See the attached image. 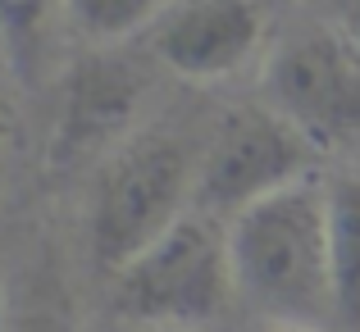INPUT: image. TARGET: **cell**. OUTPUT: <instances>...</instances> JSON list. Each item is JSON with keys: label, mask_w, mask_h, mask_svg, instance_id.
I'll list each match as a JSON object with an SVG mask.
<instances>
[{"label": "cell", "mask_w": 360, "mask_h": 332, "mask_svg": "<svg viewBox=\"0 0 360 332\" xmlns=\"http://www.w3.org/2000/svg\"><path fill=\"white\" fill-rule=\"evenodd\" d=\"M238 300L274 328H333L328 201L319 178L283 187L229 219Z\"/></svg>", "instance_id": "6da1fadb"}, {"label": "cell", "mask_w": 360, "mask_h": 332, "mask_svg": "<svg viewBox=\"0 0 360 332\" xmlns=\"http://www.w3.org/2000/svg\"><path fill=\"white\" fill-rule=\"evenodd\" d=\"M238 300L229 223L187 210L165 237L115 273V314L123 324L205 328Z\"/></svg>", "instance_id": "7a4b0ae2"}, {"label": "cell", "mask_w": 360, "mask_h": 332, "mask_svg": "<svg viewBox=\"0 0 360 332\" xmlns=\"http://www.w3.org/2000/svg\"><path fill=\"white\" fill-rule=\"evenodd\" d=\"M196 196V164L187 146L169 132L123 141L101 168L96 196H91V260L101 273H115L132 264L155 237L192 210Z\"/></svg>", "instance_id": "3957f363"}, {"label": "cell", "mask_w": 360, "mask_h": 332, "mask_svg": "<svg viewBox=\"0 0 360 332\" xmlns=\"http://www.w3.org/2000/svg\"><path fill=\"white\" fill-rule=\"evenodd\" d=\"M315 164L319 146L292 119H283L274 105H242L214 128L210 146L196 159L192 205L229 223L246 205L315 178Z\"/></svg>", "instance_id": "277c9868"}, {"label": "cell", "mask_w": 360, "mask_h": 332, "mask_svg": "<svg viewBox=\"0 0 360 332\" xmlns=\"http://www.w3.org/2000/svg\"><path fill=\"white\" fill-rule=\"evenodd\" d=\"M264 105L292 119L319 150L360 141V41L347 27H301L264 60Z\"/></svg>", "instance_id": "5b68a950"}, {"label": "cell", "mask_w": 360, "mask_h": 332, "mask_svg": "<svg viewBox=\"0 0 360 332\" xmlns=\"http://www.w3.org/2000/svg\"><path fill=\"white\" fill-rule=\"evenodd\" d=\"M141 100H146V78L132 60L110 51L82 55L64 73L46 164L55 173H73L91 159H110L128 137Z\"/></svg>", "instance_id": "8992f818"}, {"label": "cell", "mask_w": 360, "mask_h": 332, "mask_svg": "<svg viewBox=\"0 0 360 332\" xmlns=\"http://www.w3.org/2000/svg\"><path fill=\"white\" fill-rule=\"evenodd\" d=\"M260 0H178L150 27V51L169 73L187 82H219L260 55Z\"/></svg>", "instance_id": "52a82bcc"}, {"label": "cell", "mask_w": 360, "mask_h": 332, "mask_svg": "<svg viewBox=\"0 0 360 332\" xmlns=\"http://www.w3.org/2000/svg\"><path fill=\"white\" fill-rule=\"evenodd\" d=\"M324 201L338 328L360 332V168H342V173L324 178Z\"/></svg>", "instance_id": "ba28073f"}, {"label": "cell", "mask_w": 360, "mask_h": 332, "mask_svg": "<svg viewBox=\"0 0 360 332\" xmlns=\"http://www.w3.org/2000/svg\"><path fill=\"white\" fill-rule=\"evenodd\" d=\"M60 9L64 0H0V51L23 87H37L46 78Z\"/></svg>", "instance_id": "9c48e42d"}, {"label": "cell", "mask_w": 360, "mask_h": 332, "mask_svg": "<svg viewBox=\"0 0 360 332\" xmlns=\"http://www.w3.org/2000/svg\"><path fill=\"white\" fill-rule=\"evenodd\" d=\"M174 0H64V18L91 46H119L141 27H155Z\"/></svg>", "instance_id": "30bf717a"}, {"label": "cell", "mask_w": 360, "mask_h": 332, "mask_svg": "<svg viewBox=\"0 0 360 332\" xmlns=\"http://www.w3.org/2000/svg\"><path fill=\"white\" fill-rule=\"evenodd\" d=\"M5 332H78L73 305L51 278H32L5 314Z\"/></svg>", "instance_id": "8fae6325"}, {"label": "cell", "mask_w": 360, "mask_h": 332, "mask_svg": "<svg viewBox=\"0 0 360 332\" xmlns=\"http://www.w3.org/2000/svg\"><path fill=\"white\" fill-rule=\"evenodd\" d=\"M9 164H14V114H9L5 96H0V192L9 182Z\"/></svg>", "instance_id": "7c38bea8"}, {"label": "cell", "mask_w": 360, "mask_h": 332, "mask_svg": "<svg viewBox=\"0 0 360 332\" xmlns=\"http://www.w3.org/2000/svg\"><path fill=\"white\" fill-rule=\"evenodd\" d=\"M119 332H201V328H165V324H128Z\"/></svg>", "instance_id": "4fadbf2b"}, {"label": "cell", "mask_w": 360, "mask_h": 332, "mask_svg": "<svg viewBox=\"0 0 360 332\" xmlns=\"http://www.w3.org/2000/svg\"><path fill=\"white\" fill-rule=\"evenodd\" d=\"M5 314H9V296H5V282H0V332H5Z\"/></svg>", "instance_id": "5bb4252c"}, {"label": "cell", "mask_w": 360, "mask_h": 332, "mask_svg": "<svg viewBox=\"0 0 360 332\" xmlns=\"http://www.w3.org/2000/svg\"><path fill=\"white\" fill-rule=\"evenodd\" d=\"M347 32H352V36H356V41H360V5L352 9V23H347Z\"/></svg>", "instance_id": "9a60e30c"}, {"label": "cell", "mask_w": 360, "mask_h": 332, "mask_svg": "<svg viewBox=\"0 0 360 332\" xmlns=\"http://www.w3.org/2000/svg\"><path fill=\"white\" fill-rule=\"evenodd\" d=\"M269 332H328V328H269Z\"/></svg>", "instance_id": "2e32d148"}]
</instances>
